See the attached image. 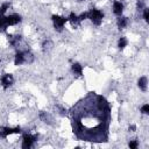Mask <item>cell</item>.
<instances>
[{
    "label": "cell",
    "mask_w": 149,
    "mask_h": 149,
    "mask_svg": "<svg viewBox=\"0 0 149 149\" xmlns=\"http://www.w3.org/2000/svg\"><path fill=\"white\" fill-rule=\"evenodd\" d=\"M87 19L95 26H100L104 20V13L102 10L98 9V8H91L87 12Z\"/></svg>",
    "instance_id": "1"
},
{
    "label": "cell",
    "mask_w": 149,
    "mask_h": 149,
    "mask_svg": "<svg viewBox=\"0 0 149 149\" xmlns=\"http://www.w3.org/2000/svg\"><path fill=\"white\" fill-rule=\"evenodd\" d=\"M51 21H52V24H54V28L57 30V31H62L64 29V26L65 23L68 22V19L65 16H62V15H58V14H54L51 16Z\"/></svg>",
    "instance_id": "2"
},
{
    "label": "cell",
    "mask_w": 149,
    "mask_h": 149,
    "mask_svg": "<svg viewBox=\"0 0 149 149\" xmlns=\"http://www.w3.org/2000/svg\"><path fill=\"white\" fill-rule=\"evenodd\" d=\"M36 140H37V135H33L30 133L24 134L23 137H22V148H24V149L31 148L35 144Z\"/></svg>",
    "instance_id": "3"
},
{
    "label": "cell",
    "mask_w": 149,
    "mask_h": 149,
    "mask_svg": "<svg viewBox=\"0 0 149 149\" xmlns=\"http://www.w3.org/2000/svg\"><path fill=\"white\" fill-rule=\"evenodd\" d=\"M0 84L3 88H9L14 84V77L12 73H3L0 77Z\"/></svg>",
    "instance_id": "4"
},
{
    "label": "cell",
    "mask_w": 149,
    "mask_h": 149,
    "mask_svg": "<svg viewBox=\"0 0 149 149\" xmlns=\"http://www.w3.org/2000/svg\"><path fill=\"white\" fill-rule=\"evenodd\" d=\"M123 9H125V5L121 0H114L113 1V6H112V10L116 16H121L123 14Z\"/></svg>",
    "instance_id": "5"
},
{
    "label": "cell",
    "mask_w": 149,
    "mask_h": 149,
    "mask_svg": "<svg viewBox=\"0 0 149 149\" xmlns=\"http://www.w3.org/2000/svg\"><path fill=\"white\" fill-rule=\"evenodd\" d=\"M129 24V19L127 16H118L116 19V26L119 29H125L127 26Z\"/></svg>",
    "instance_id": "6"
},
{
    "label": "cell",
    "mask_w": 149,
    "mask_h": 149,
    "mask_svg": "<svg viewBox=\"0 0 149 149\" xmlns=\"http://www.w3.org/2000/svg\"><path fill=\"white\" fill-rule=\"evenodd\" d=\"M13 62H14V65H16V66L24 64L23 50H19V51H16V54H15V56H14V59H13Z\"/></svg>",
    "instance_id": "7"
},
{
    "label": "cell",
    "mask_w": 149,
    "mask_h": 149,
    "mask_svg": "<svg viewBox=\"0 0 149 149\" xmlns=\"http://www.w3.org/2000/svg\"><path fill=\"white\" fill-rule=\"evenodd\" d=\"M137 86L142 92H147L148 90V78L146 76H142L137 80Z\"/></svg>",
    "instance_id": "8"
},
{
    "label": "cell",
    "mask_w": 149,
    "mask_h": 149,
    "mask_svg": "<svg viewBox=\"0 0 149 149\" xmlns=\"http://www.w3.org/2000/svg\"><path fill=\"white\" fill-rule=\"evenodd\" d=\"M71 71H72V73L76 74V76H83L84 69H83V65H81L80 63H73V64L71 65Z\"/></svg>",
    "instance_id": "9"
},
{
    "label": "cell",
    "mask_w": 149,
    "mask_h": 149,
    "mask_svg": "<svg viewBox=\"0 0 149 149\" xmlns=\"http://www.w3.org/2000/svg\"><path fill=\"white\" fill-rule=\"evenodd\" d=\"M40 119H41L43 122L48 123V125L52 123V121H54L52 115H51L50 113H48V112H41V113H40Z\"/></svg>",
    "instance_id": "10"
},
{
    "label": "cell",
    "mask_w": 149,
    "mask_h": 149,
    "mask_svg": "<svg viewBox=\"0 0 149 149\" xmlns=\"http://www.w3.org/2000/svg\"><path fill=\"white\" fill-rule=\"evenodd\" d=\"M52 48H54V42L51 40L47 38V40H44L42 42V50L44 52H49L50 50H52Z\"/></svg>",
    "instance_id": "11"
},
{
    "label": "cell",
    "mask_w": 149,
    "mask_h": 149,
    "mask_svg": "<svg viewBox=\"0 0 149 149\" xmlns=\"http://www.w3.org/2000/svg\"><path fill=\"white\" fill-rule=\"evenodd\" d=\"M127 45H128V40H127L125 36H121V37L119 38V41H118V47H119V49L123 50Z\"/></svg>",
    "instance_id": "12"
},
{
    "label": "cell",
    "mask_w": 149,
    "mask_h": 149,
    "mask_svg": "<svg viewBox=\"0 0 149 149\" xmlns=\"http://www.w3.org/2000/svg\"><path fill=\"white\" fill-rule=\"evenodd\" d=\"M142 17H143V20L148 23V21H149V8L148 7H144L143 9H142Z\"/></svg>",
    "instance_id": "13"
},
{
    "label": "cell",
    "mask_w": 149,
    "mask_h": 149,
    "mask_svg": "<svg viewBox=\"0 0 149 149\" xmlns=\"http://www.w3.org/2000/svg\"><path fill=\"white\" fill-rule=\"evenodd\" d=\"M144 7H147V6H146V0H137V1H136V8H137L140 12H142V9H143Z\"/></svg>",
    "instance_id": "14"
},
{
    "label": "cell",
    "mask_w": 149,
    "mask_h": 149,
    "mask_svg": "<svg viewBox=\"0 0 149 149\" xmlns=\"http://www.w3.org/2000/svg\"><path fill=\"white\" fill-rule=\"evenodd\" d=\"M141 113L144 114V115H148L149 114V105L148 104H144L141 106Z\"/></svg>",
    "instance_id": "15"
},
{
    "label": "cell",
    "mask_w": 149,
    "mask_h": 149,
    "mask_svg": "<svg viewBox=\"0 0 149 149\" xmlns=\"http://www.w3.org/2000/svg\"><path fill=\"white\" fill-rule=\"evenodd\" d=\"M128 146H129L130 149H136L139 147V142H137V140H130Z\"/></svg>",
    "instance_id": "16"
},
{
    "label": "cell",
    "mask_w": 149,
    "mask_h": 149,
    "mask_svg": "<svg viewBox=\"0 0 149 149\" xmlns=\"http://www.w3.org/2000/svg\"><path fill=\"white\" fill-rule=\"evenodd\" d=\"M129 130H130V132H135V130H136V126H135V125H130V126H129Z\"/></svg>",
    "instance_id": "17"
},
{
    "label": "cell",
    "mask_w": 149,
    "mask_h": 149,
    "mask_svg": "<svg viewBox=\"0 0 149 149\" xmlns=\"http://www.w3.org/2000/svg\"><path fill=\"white\" fill-rule=\"evenodd\" d=\"M78 1H84V0H78Z\"/></svg>",
    "instance_id": "18"
}]
</instances>
